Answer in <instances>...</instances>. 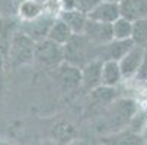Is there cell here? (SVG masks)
I'll use <instances>...</instances> for the list:
<instances>
[{"label":"cell","mask_w":147,"mask_h":145,"mask_svg":"<svg viewBox=\"0 0 147 145\" xmlns=\"http://www.w3.org/2000/svg\"><path fill=\"white\" fill-rule=\"evenodd\" d=\"M137 115H138V106L137 102H134L133 99L115 100L108 106L107 112H105L107 122L109 126L114 128V132L127 129V126L131 125V122Z\"/></svg>","instance_id":"obj_1"},{"label":"cell","mask_w":147,"mask_h":145,"mask_svg":"<svg viewBox=\"0 0 147 145\" xmlns=\"http://www.w3.org/2000/svg\"><path fill=\"white\" fill-rule=\"evenodd\" d=\"M35 47L36 42L25 35L22 31H15L9 41L7 55L10 58V63L13 67L29 64L35 59Z\"/></svg>","instance_id":"obj_2"},{"label":"cell","mask_w":147,"mask_h":145,"mask_svg":"<svg viewBox=\"0 0 147 145\" xmlns=\"http://www.w3.org/2000/svg\"><path fill=\"white\" fill-rule=\"evenodd\" d=\"M96 48L98 47H93L83 35H74L70 42L63 47V49H64V61L70 65L83 68L88 63L95 59Z\"/></svg>","instance_id":"obj_3"},{"label":"cell","mask_w":147,"mask_h":145,"mask_svg":"<svg viewBox=\"0 0 147 145\" xmlns=\"http://www.w3.org/2000/svg\"><path fill=\"white\" fill-rule=\"evenodd\" d=\"M35 61L44 67H60L64 61V49L50 39L39 41L35 47Z\"/></svg>","instance_id":"obj_4"},{"label":"cell","mask_w":147,"mask_h":145,"mask_svg":"<svg viewBox=\"0 0 147 145\" xmlns=\"http://www.w3.org/2000/svg\"><path fill=\"white\" fill-rule=\"evenodd\" d=\"M58 19V16L51 15L48 12H44V15H41L39 17L29 20V22H20L19 31H22L25 35H28L31 39H34L35 42L44 41L48 38L50 29L54 25V22Z\"/></svg>","instance_id":"obj_5"},{"label":"cell","mask_w":147,"mask_h":145,"mask_svg":"<svg viewBox=\"0 0 147 145\" xmlns=\"http://www.w3.org/2000/svg\"><path fill=\"white\" fill-rule=\"evenodd\" d=\"M144 54H146V47L134 45L119 59V68L122 73V78L137 77V74L140 73V68L143 65Z\"/></svg>","instance_id":"obj_6"},{"label":"cell","mask_w":147,"mask_h":145,"mask_svg":"<svg viewBox=\"0 0 147 145\" xmlns=\"http://www.w3.org/2000/svg\"><path fill=\"white\" fill-rule=\"evenodd\" d=\"M85 36L93 47H103L114 41L112 36V25H105V23H99L95 20H88L85 32Z\"/></svg>","instance_id":"obj_7"},{"label":"cell","mask_w":147,"mask_h":145,"mask_svg":"<svg viewBox=\"0 0 147 145\" xmlns=\"http://www.w3.org/2000/svg\"><path fill=\"white\" fill-rule=\"evenodd\" d=\"M102 59H92L82 68V86L89 92L102 86Z\"/></svg>","instance_id":"obj_8"},{"label":"cell","mask_w":147,"mask_h":145,"mask_svg":"<svg viewBox=\"0 0 147 145\" xmlns=\"http://www.w3.org/2000/svg\"><path fill=\"white\" fill-rule=\"evenodd\" d=\"M88 17L90 20H95V22L99 23H105V25H112L114 22L121 17V10H119V5L118 3H112V2H103L88 15Z\"/></svg>","instance_id":"obj_9"},{"label":"cell","mask_w":147,"mask_h":145,"mask_svg":"<svg viewBox=\"0 0 147 145\" xmlns=\"http://www.w3.org/2000/svg\"><path fill=\"white\" fill-rule=\"evenodd\" d=\"M102 145H143L144 138L141 134L134 132L133 129L127 128L118 132H112L100 138Z\"/></svg>","instance_id":"obj_10"},{"label":"cell","mask_w":147,"mask_h":145,"mask_svg":"<svg viewBox=\"0 0 147 145\" xmlns=\"http://www.w3.org/2000/svg\"><path fill=\"white\" fill-rule=\"evenodd\" d=\"M121 17L128 19L130 22H137L147 19V0H122L119 3Z\"/></svg>","instance_id":"obj_11"},{"label":"cell","mask_w":147,"mask_h":145,"mask_svg":"<svg viewBox=\"0 0 147 145\" xmlns=\"http://www.w3.org/2000/svg\"><path fill=\"white\" fill-rule=\"evenodd\" d=\"M58 17L63 20L64 23H67V26L71 29V32L74 35H83L88 23V15L77 12V10H70V12H60Z\"/></svg>","instance_id":"obj_12"},{"label":"cell","mask_w":147,"mask_h":145,"mask_svg":"<svg viewBox=\"0 0 147 145\" xmlns=\"http://www.w3.org/2000/svg\"><path fill=\"white\" fill-rule=\"evenodd\" d=\"M58 70V78L66 89H74L77 86H82V68L66 63L60 65Z\"/></svg>","instance_id":"obj_13"},{"label":"cell","mask_w":147,"mask_h":145,"mask_svg":"<svg viewBox=\"0 0 147 145\" xmlns=\"http://www.w3.org/2000/svg\"><path fill=\"white\" fill-rule=\"evenodd\" d=\"M121 80H122V73H121L118 61H112V59L103 61V65H102V86L114 89Z\"/></svg>","instance_id":"obj_14"},{"label":"cell","mask_w":147,"mask_h":145,"mask_svg":"<svg viewBox=\"0 0 147 145\" xmlns=\"http://www.w3.org/2000/svg\"><path fill=\"white\" fill-rule=\"evenodd\" d=\"M73 36H74V33H73L71 29L67 26V23H64V22H63V20L58 17L55 22H54V25L51 26L47 39L53 41V42H55V44H58V45H61V47H64V45H67L70 41L73 39Z\"/></svg>","instance_id":"obj_15"},{"label":"cell","mask_w":147,"mask_h":145,"mask_svg":"<svg viewBox=\"0 0 147 145\" xmlns=\"http://www.w3.org/2000/svg\"><path fill=\"white\" fill-rule=\"evenodd\" d=\"M44 12L45 6H42L36 0H24L19 6L18 16L20 17V22H29V20H34L41 15H44Z\"/></svg>","instance_id":"obj_16"},{"label":"cell","mask_w":147,"mask_h":145,"mask_svg":"<svg viewBox=\"0 0 147 145\" xmlns=\"http://www.w3.org/2000/svg\"><path fill=\"white\" fill-rule=\"evenodd\" d=\"M134 23L125 17H119L117 22L112 23V36L114 41H127L133 38Z\"/></svg>","instance_id":"obj_17"},{"label":"cell","mask_w":147,"mask_h":145,"mask_svg":"<svg viewBox=\"0 0 147 145\" xmlns=\"http://www.w3.org/2000/svg\"><path fill=\"white\" fill-rule=\"evenodd\" d=\"M133 42L140 47H147V19L134 22L133 28Z\"/></svg>","instance_id":"obj_18"},{"label":"cell","mask_w":147,"mask_h":145,"mask_svg":"<svg viewBox=\"0 0 147 145\" xmlns=\"http://www.w3.org/2000/svg\"><path fill=\"white\" fill-rule=\"evenodd\" d=\"M103 0H73L74 3V10L82 12L85 15H89L90 12H93Z\"/></svg>","instance_id":"obj_19"},{"label":"cell","mask_w":147,"mask_h":145,"mask_svg":"<svg viewBox=\"0 0 147 145\" xmlns=\"http://www.w3.org/2000/svg\"><path fill=\"white\" fill-rule=\"evenodd\" d=\"M24 0H0V12L6 16H15L19 12V6Z\"/></svg>","instance_id":"obj_20"},{"label":"cell","mask_w":147,"mask_h":145,"mask_svg":"<svg viewBox=\"0 0 147 145\" xmlns=\"http://www.w3.org/2000/svg\"><path fill=\"white\" fill-rule=\"evenodd\" d=\"M137 78L141 81L147 80V47H146V54H144V59H143V65L140 68V73L137 74Z\"/></svg>","instance_id":"obj_21"},{"label":"cell","mask_w":147,"mask_h":145,"mask_svg":"<svg viewBox=\"0 0 147 145\" xmlns=\"http://www.w3.org/2000/svg\"><path fill=\"white\" fill-rule=\"evenodd\" d=\"M67 145H88V142H86L85 139H73V141H70Z\"/></svg>","instance_id":"obj_22"},{"label":"cell","mask_w":147,"mask_h":145,"mask_svg":"<svg viewBox=\"0 0 147 145\" xmlns=\"http://www.w3.org/2000/svg\"><path fill=\"white\" fill-rule=\"evenodd\" d=\"M3 68H5V54H3L2 48H0V71Z\"/></svg>","instance_id":"obj_23"},{"label":"cell","mask_w":147,"mask_h":145,"mask_svg":"<svg viewBox=\"0 0 147 145\" xmlns=\"http://www.w3.org/2000/svg\"><path fill=\"white\" fill-rule=\"evenodd\" d=\"M141 135H143V138H144V141H147V123H146V126H144V129H143V132H141Z\"/></svg>","instance_id":"obj_24"},{"label":"cell","mask_w":147,"mask_h":145,"mask_svg":"<svg viewBox=\"0 0 147 145\" xmlns=\"http://www.w3.org/2000/svg\"><path fill=\"white\" fill-rule=\"evenodd\" d=\"M0 145H13L10 142H6V141H0Z\"/></svg>","instance_id":"obj_25"},{"label":"cell","mask_w":147,"mask_h":145,"mask_svg":"<svg viewBox=\"0 0 147 145\" xmlns=\"http://www.w3.org/2000/svg\"><path fill=\"white\" fill-rule=\"evenodd\" d=\"M107 2H112V3H118V5H119L122 0H107Z\"/></svg>","instance_id":"obj_26"},{"label":"cell","mask_w":147,"mask_h":145,"mask_svg":"<svg viewBox=\"0 0 147 145\" xmlns=\"http://www.w3.org/2000/svg\"><path fill=\"white\" fill-rule=\"evenodd\" d=\"M2 16H3V15H2V12H0V22H2Z\"/></svg>","instance_id":"obj_27"},{"label":"cell","mask_w":147,"mask_h":145,"mask_svg":"<svg viewBox=\"0 0 147 145\" xmlns=\"http://www.w3.org/2000/svg\"><path fill=\"white\" fill-rule=\"evenodd\" d=\"M143 145H147V141H144V144H143Z\"/></svg>","instance_id":"obj_28"}]
</instances>
